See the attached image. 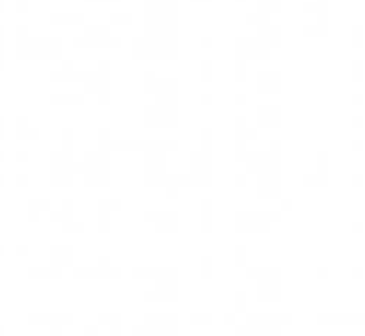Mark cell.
Listing matches in <instances>:
<instances>
[]
</instances>
